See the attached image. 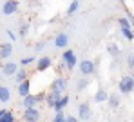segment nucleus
<instances>
[{"instance_id": "393cba45", "label": "nucleus", "mask_w": 134, "mask_h": 122, "mask_svg": "<svg viewBox=\"0 0 134 122\" xmlns=\"http://www.w3.org/2000/svg\"><path fill=\"white\" fill-rule=\"evenodd\" d=\"M33 62H36V57H35V55H31V57H24L22 60H20L22 66H29V64H33Z\"/></svg>"}, {"instance_id": "72a5a7b5", "label": "nucleus", "mask_w": 134, "mask_h": 122, "mask_svg": "<svg viewBox=\"0 0 134 122\" xmlns=\"http://www.w3.org/2000/svg\"><path fill=\"white\" fill-rule=\"evenodd\" d=\"M0 77H2V73H0Z\"/></svg>"}, {"instance_id": "1a4fd4ad", "label": "nucleus", "mask_w": 134, "mask_h": 122, "mask_svg": "<svg viewBox=\"0 0 134 122\" xmlns=\"http://www.w3.org/2000/svg\"><path fill=\"white\" fill-rule=\"evenodd\" d=\"M11 55H13V44H11V42H2V44H0V58L5 60V58H9Z\"/></svg>"}, {"instance_id": "39448f33", "label": "nucleus", "mask_w": 134, "mask_h": 122, "mask_svg": "<svg viewBox=\"0 0 134 122\" xmlns=\"http://www.w3.org/2000/svg\"><path fill=\"white\" fill-rule=\"evenodd\" d=\"M40 109L38 108H31V109H24V115H22V120L24 122H40Z\"/></svg>"}, {"instance_id": "6e6552de", "label": "nucleus", "mask_w": 134, "mask_h": 122, "mask_svg": "<svg viewBox=\"0 0 134 122\" xmlns=\"http://www.w3.org/2000/svg\"><path fill=\"white\" fill-rule=\"evenodd\" d=\"M16 71H18L16 62H4V64L0 66V73L5 75V77H15Z\"/></svg>"}, {"instance_id": "7c9ffc66", "label": "nucleus", "mask_w": 134, "mask_h": 122, "mask_svg": "<svg viewBox=\"0 0 134 122\" xmlns=\"http://www.w3.org/2000/svg\"><path fill=\"white\" fill-rule=\"evenodd\" d=\"M36 97V102H45V93L42 91V93H38V95H35Z\"/></svg>"}, {"instance_id": "6ab92c4d", "label": "nucleus", "mask_w": 134, "mask_h": 122, "mask_svg": "<svg viewBox=\"0 0 134 122\" xmlns=\"http://www.w3.org/2000/svg\"><path fill=\"white\" fill-rule=\"evenodd\" d=\"M9 100H11V91H9V88H7V86H0V102L5 104V102H9Z\"/></svg>"}, {"instance_id": "412c9836", "label": "nucleus", "mask_w": 134, "mask_h": 122, "mask_svg": "<svg viewBox=\"0 0 134 122\" xmlns=\"http://www.w3.org/2000/svg\"><path fill=\"white\" fill-rule=\"evenodd\" d=\"M107 53H109L111 57H118V55H120V46H118V44H114V42L107 44Z\"/></svg>"}, {"instance_id": "423d86ee", "label": "nucleus", "mask_w": 134, "mask_h": 122, "mask_svg": "<svg viewBox=\"0 0 134 122\" xmlns=\"http://www.w3.org/2000/svg\"><path fill=\"white\" fill-rule=\"evenodd\" d=\"M18 9H20V4L16 0H5L2 4V15H15L18 13Z\"/></svg>"}, {"instance_id": "f8f14e48", "label": "nucleus", "mask_w": 134, "mask_h": 122, "mask_svg": "<svg viewBox=\"0 0 134 122\" xmlns=\"http://www.w3.org/2000/svg\"><path fill=\"white\" fill-rule=\"evenodd\" d=\"M60 93H54V91H49L47 95H45V104H47V108H54L56 106V102L60 100Z\"/></svg>"}, {"instance_id": "5701e85b", "label": "nucleus", "mask_w": 134, "mask_h": 122, "mask_svg": "<svg viewBox=\"0 0 134 122\" xmlns=\"http://www.w3.org/2000/svg\"><path fill=\"white\" fill-rule=\"evenodd\" d=\"M78 9H80V2H78V0H74V2H71V4H69V7H67V15H74Z\"/></svg>"}, {"instance_id": "2f4dec72", "label": "nucleus", "mask_w": 134, "mask_h": 122, "mask_svg": "<svg viewBox=\"0 0 134 122\" xmlns=\"http://www.w3.org/2000/svg\"><path fill=\"white\" fill-rule=\"evenodd\" d=\"M44 42H38V44H36V46H35V51H36V53H40V51H42V49H44Z\"/></svg>"}, {"instance_id": "2eb2a0df", "label": "nucleus", "mask_w": 134, "mask_h": 122, "mask_svg": "<svg viewBox=\"0 0 134 122\" xmlns=\"http://www.w3.org/2000/svg\"><path fill=\"white\" fill-rule=\"evenodd\" d=\"M0 122H16L13 111L9 109H0Z\"/></svg>"}, {"instance_id": "bb28decb", "label": "nucleus", "mask_w": 134, "mask_h": 122, "mask_svg": "<svg viewBox=\"0 0 134 122\" xmlns=\"http://www.w3.org/2000/svg\"><path fill=\"white\" fill-rule=\"evenodd\" d=\"M121 35H123L127 40H132L134 38V31L132 29H121Z\"/></svg>"}, {"instance_id": "a878e982", "label": "nucleus", "mask_w": 134, "mask_h": 122, "mask_svg": "<svg viewBox=\"0 0 134 122\" xmlns=\"http://www.w3.org/2000/svg\"><path fill=\"white\" fill-rule=\"evenodd\" d=\"M65 113H64V111H58V113H56V115H54V119H53V122H65Z\"/></svg>"}, {"instance_id": "473e14b6", "label": "nucleus", "mask_w": 134, "mask_h": 122, "mask_svg": "<svg viewBox=\"0 0 134 122\" xmlns=\"http://www.w3.org/2000/svg\"><path fill=\"white\" fill-rule=\"evenodd\" d=\"M65 122H80L78 117H65Z\"/></svg>"}, {"instance_id": "aec40b11", "label": "nucleus", "mask_w": 134, "mask_h": 122, "mask_svg": "<svg viewBox=\"0 0 134 122\" xmlns=\"http://www.w3.org/2000/svg\"><path fill=\"white\" fill-rule=\"evenodd\" d=\"M107 102H109V106H111L112 109H116V108L120 106V95H118V93H111L109 98H107Z\"/></svg>"}, {"instance_id": "c756f323", "label": "nucleus", "mask_w": 134, "mask_h": 122, "mask_svg": "<svg viewBox=\"0 0 134 122\" xmlns=\"http://www.w3.org/2000/svg\"><path fill=\"white\" fill-rule=\"evenodd\" d=\"M7 37H9V40H11V42H15V40H16V35H15V31H11V29H7Z\"/></svg>"}, {"instance_id": "9b49d317", "label": "nucleus", "mask_w": 134, "mask_h": 122, "mask_svg": "<svg viewBox=\"0 0 134 122\" xmlns=\"http://www.w3.org/2000/svg\"><path fill=\"white\" fill-rule=\"evenodd\" d=\"M16 91H18V95L22 98H25L27 95H31V80H25L22 84H18V86H16Z\"/></svg>"}, {"instance_id": "20e7f679", "label": "nucleus", "mask_w": 134, "mask_h": 122, "mask_svg": "<svg viewBox=\"0 0 134 122\" xmlns=\"http://www.w3.org/2000/svg\"><path fill=\"white\" fill-rule=\"evenodd\" d=\"M92 119V108L89 102H80L78 104V120H91Z\"/></svg>"}, {"instance_id": "c85d7f7f", "label": "nucleus", "mask_w": 134, "mask_h": 122, "mask_svg": "<svg viewBox=\"0 0 134 122\" xmlns=\"http://www.w3.org/2000/svg\"><path fill=\"white\" fill-rule=\"evenodd\" d=\"M127 66H129L131 69H134V53H131V55L127 57Z\"/></svg>"}, {"instance_id": "b1692460", "label": "nucleus", "mask_w": 134, "mask_h": 122, "mask_svg": "<svg viewBox=\"0 0 134 122\" xmlns=\"http://www.w3.org/2000/svg\"><path fill=\"white\" fill-rule=\"evenodd\" d=\"M118 24H120V27H121V29H131V27H132V26H131V22H129L125 17H120V18H118Z\"/></svg>"}, {"instance_id": "ddd939ff", "label": "nucleus", "mask_w": 134, "mask_h": 122, "mask_svg": "<svg viewBox=\"0 0 134 122\" xmlns=\"http://www.w3.org/2000/svg\"><path fill=\"white\" fill-rule=\"evenodd\" d=\"M25 80H29V71L25 69V68H18V71L15 73V82H16V86L18 84H22Z\"/></svg>"}, {"instance_id": "4be33fe9", "label": "nucleus", "mask_w": 134, "mask_h": 122, "mask_svg": "<svg viewBox=\"0 0 134 122\" xmlns=\"http://www.w3.org/2000/svg\"><path fill=\"white\" fill-rule=\"evenodd\" d=\"M89 78H85V77H83V78H80V80H78V82H76V89H78V91H83V89H85V88H89Z\"/></svg>"}, {"instance_id": "0eeeda50", "label": "nucleus", "mask_w": 134, "mask_h": 122, "mask_svg": "<svg viewBox=\"0 0 134 122\" xmlns=\"http://www.w3.org/2000/svg\"><path fill=\"white\" fill-rule=\"evenodd\" d=\"M65 89H67V78H65V77H58V78L53 80V84H51V91L64 95Z\"/></svg>"}, {"instance_id": "f03ea898", "label": "nucleus", "mask_w": 134, "mask_h": 122, "mask_svg": "<svg viewBox=\"0 0 134 122\" xmlns=\"http://www.w3.org/2000/svg\"><path fill=\"white\" fill-rule=\"evenodd\" d=\"M62 62L65 66V69H74L78 66V58H76V53L72 49H65L62 53Z\"/></svg>"}, {"instance_id": "f3484780", "label": "nucleus", "mask_w": 134, "mask_h": 122, "mask_svg": "<svg viewBox=\"0 0 134 122\" xmlns=\"http://www.w3.org/2000/svg\"><path fill=\"white\" fill-rule=\"evenodd\" d=\"M67 104H69V97H67V95H62V97H60V100L56 102V106H54L53 109H54L56 113H58V111H64V109L67 108Z\"/></svg>"}, {"instance_id": "cd10ccee", "label": "nucleus", "mask_w": 134, "mask_h": 122, "mask_svg": "<svg viewBox=\"0 0 134 122\" xmlns=\"http://www.w3.org/2000/svg\"><path fill=\"white\" fill-rule=\"evenodd\" d=\"M29 27H31V24H22V26H20V37H27Z\"/></svg>"}, {"instance_id": "dca6fc26", "label": "nucleus", "mask_w": 134, "mask_h": 122, "mask_svg": "<svg viewBox=\"0 0 134 122\" xmlns=\"http://www.w3.org/2000/svg\"><path fill=\"white\" fill-rule=\"evenodd\" d=\"M107 98H109V93H107L103 88H100V89L94 93V102H98V104H102V102H107Z\"/></svg>"}, {"instance_id": "7ed1b4c3", "label": "nucleus", "mask_w": 134, "mask_h": 122, "mask_svg": "<svg viewBox=\"0 0 134 122\" xmlns=\"http://www.w3.org/2000/svg\"><path fill=\"white\" fill-rule=\"evenodd\" d=\"M78 69H80V73L83 75L85 78H89L91 75L96 73V64H94V60H89V58H85V60L78 62Z\"/></svg>"}, {"instance_id": "9d476101", "label": "nucleus", "mask_w": 134, "mask_h": 122, "mask_svg": "<svg viewBox=\"0 0 134 122\" xmlns=\"http://www.w3.org/2000/svg\"><path fill=\"white\" fill-rule=\"evenodd\" d=\"M51 64H53L51 57H40L36 60V71H47L51 68Z\"/></svg>"}, {"instance_id": "f257e3e1", "label": "nucleus", "mask_w": 134, "mask_h": 122, "mask_svg": "<svg viewBox=\"0 0 134 122\" xmlns=\"http://www.w3.org/2000/svg\"><path fill=\"white\" fill-rule=\"evenodd\" d=\"M118 89H120L121 95H129V93H132V91H134V78L131 77V75L121 77V80L118 82Z\"/></svg>"}, {"instance_id": "a211bd4d", "label": "nucleus", "mask_w": 134, "mask_h": 122, "mask_svg": "<svg viewBox=\"0 0 134 122\" xmlns=\"http://www.w3.org/2000/svg\"><path fill=\"white\" fill-rule=\"evenodd\" d=\"M67 44H69V38H67L65 33L56 35V38H54V46H56V48H65Z\"/></svg>"}, {"instance_id": "4468645a", "label": "nucleus", "mask_w": 134, "mask_h": 122, "mask_svg": "<svg viewBox=\"0 0 134 122\" xmlns=\"http://www.w3.org/2000/svg\"><path fill=\"white\" fill-rule=\"evenodd\" d=\"M36 97L35 95H27L25 98H22V106H24V109H31V108H36Z\"/></svg>"}]
</instances>
